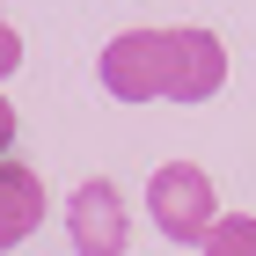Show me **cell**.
<instances>
[{"label": "cell", "instance_id": "6da1fadb", "mask_svg": "<svg viewBox=\"0 0 256 256\" xmlns=\"http://www.w3.org/2000/svg\"><path fill=\"white\" fill-rule=\"evenodd\" d=\"M96 80L118 102H212L227 88V44L212 30H124L102 44Z\"/></svg>", "mask_w": 256, "mask_h": 256}, {"label": "cell", "instance_id": "7a4b0ae2", "mask_svg": "<svg viewBox=\"0 0 256 256\" xmlns=\"http://www.w3.org/2000/svg\"><path fill=\"white\" fill-rule=\"evenodd\" d=\"M146 220H154L176 249H198V242L212 234V220H220L212 176H205L198 161H161L154 176H146Z\"/></svg>", "mask_w": 256, "mask_h": 256}, {"label": "cell", "instance_id": "3957f363", "mask_svg": "<svg viewBox=\"0 0 256 256\" xmlns=\"http://www.w3.org/2000/svg\"><path fill=\"white\" fill-rule=\"evenodd\" d=\"M66 242H74V256H124L132 249V220H124V190L118 183L88 176L66 198Z\"/></svg>", "mask_w": 256, "mask_h": 256}, {"label": "cell", "instance_id": "277c9868", "mask_svg": "<svg viewBox=\"0 0 256 256\" xmlns=\"http://www.w3.org/2000/svg\"><path fill=\"white\" fill-rule=\"evenodd\" d=\"M37 220H44V183H37V168L0 161V249L30 242V234H37Z\"/></svg>", "mask_w": 256, "mask_h": 256}, {"label": "cell", "instance_id": "5b68a950", "mask_svg": "<svg viewBox=\"0 0 256 256\" xmlns=\"http://www.w3.org/2000/svg\"><path fill=\"white\" fill-rule=\"evenodd\" d=\"M198 256H256V220L249 212H220L212 234L198 242Z\"/></svg>", "mask_w": 256, "mask_h": 256}, {"label": "cell", "instance_id": "8992f818", "mask_svg": "<svg viewBox=\"0 0 256 256\" xmlns=\"http://www.w3.org/2000/svg\"><path fill=\"white\" fill-rule=\"evenodd\" d=\"M15 66H22V37H15V22L0 15V80L15 74Z\"/></svg>", "mask_w": 256, "mask_h": 256}, {"label": "cell", "instance_id": "52a82bcc", "mask_svg": "<svg viewBox=\"0 0 256 256\" xmlns=\"http://www.w3.org/2000/svg\"><path fill=\"white\" fill-rule=\"evenodd\" d=\"M8 146H15V102L0 96V154H8Z\"/></svg>", "mask_w": 256, "mask_h": 256}]
</instances>
